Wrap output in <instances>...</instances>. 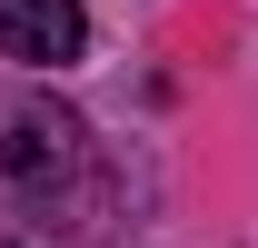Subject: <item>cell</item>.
<instances>
[{
    "label": "cell",
    "instance_id": "obj_1",
    "mask_svg": "<svg viewBox=\"0 0 258 248\" xmlns=\"http://www.w3.org/2000/svg\"><path fill=\"white\" fill-rule=\"evenodd\" d=\"M0 189H10L20 209H90V199H99V149H90V129L70 119L60 99L10 109V129H0Z\"/></svg>",
    "mask_w": 258,
    "mask_h": 248
},
{
    "label": "cell",
    "instance_id": "obj_2",
    "mask_svg": "<svg viewBox=\"0 0 258 248\" xmlns=\"http://www.w3.org/2000/svg\"><path fill=\"white\" fill-rule=\"evenodd\" d=\"M90 50V10L80 0H0V60H30V70H60Z\"/></svg>",
    "mask_w": 258,
    "mask_h": 248
}]
</instances>
